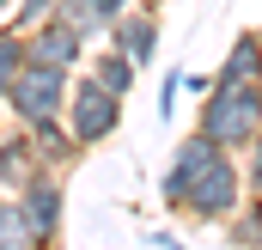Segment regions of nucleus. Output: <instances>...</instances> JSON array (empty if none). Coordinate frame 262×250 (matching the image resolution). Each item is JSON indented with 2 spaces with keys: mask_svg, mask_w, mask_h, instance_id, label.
<instances>
[{
  "mask_svg": "<svg viewBox=\"0 0 262 250\" xmlns=\"http://www.w3.org/2000/svg\"><path fill=\"white\" fill-rule=\"evenodd\" d=\"M0 250H37L31 220L18 214V195H12V189H0Z\"/></svg>",
  "mask_w": 262,
  "mask_h": 250,
  "instance_id": "15",
  "label": "nucleus"
},
{
  "mask_svg": "<svg viewBox=\"0 0 262 250\" xmlns=\"http://www.w3.org/2000/svg\"><path fill=\"white\" fill-rule=\"evenodd\" d=\"M244 195H262V128H256V140L244 147Z\"/></svg>",
  "mask_w": 262,
  "mask_h": 250,
  "instance_id": "18",
  "label": "nucleus"
},
{
  "mask_svg": "<svg viewBox=\"0 0 262 250\" xmlns=\"http://www.w3.org/2000/svg\"><path fill=\"white\" fill-rule=\"evenodd\" d=\"M128 12V0H55V18H67L85 43H104V31Z\"/></svg>",
  "mask_w": 262,
  "mask_h": 250,
  "instance_id": "11",
  "label": "nucleus"
},
{
  "mask_svg": "<svg viewBox=\"0 0 262 250\" xmlns=\"http://www.w3.org/2000/svg\"><path fill=\"white\" fill-rule=\"evenodd\" d=\"M177 92H183V67H171V73H165V86H159V122H171V116H177Z\"/></svg>",
  "mask_w": 262,
  "mask_h": 250,
  "instance_id": "19",
  "label": "nucleus"
},
{
  "mask_svg": "<svg viewBox=\"0 0 262 250\" xmlns=\"http://www.w3.org/2000/svg\"><path fill=\"white\" fill-rule=\"evenodd\" d=\"M31 128V147H37V159H43V171H73L79 159H85V147L73 140V128L61 116H43V122H25Z\"/></svg>",
  "mask_w": 262,
  "mask_h": 250,
  "instance_id": "10",
  "label": "nucleus"
},
{
  "mask_svg": "<svg viewBox=\"0 0 262 250\" xmlns=\"http://www.w3.org/2000/svg\"><path fill=\"white\" fill-rule=\"evenodd\" d=\"M79 67H85L98 86H110L116 98H134V79H140V67H134L122 49H85V61H79Z\"/></svg>",
  "mask_w": 262,
  "mask_h": 250,
  "instance_id": "12",
  "label": "nucleus"
},
{
  "mask_svg": "<svg viewBox=\"0 0 262 250\" xmlns=\"http://www.w3.org/2000/svg\"><path fill=\"white\" fill-rule=\"evenodd\" d=\"M238 201H244V165H238V153L220 147L213 165H207L195 183H189V195H183V220H189V226H220Z\"/></svg>",
  "mask_w": 262,
  "mask_h": 250,
  "instance_id": "3",
  "label": "nucleus"
},
{
  "mask_svg": "<svg viewBox=\"0 0 262 250\" xmlns=\"http://www.w3.org/2000/svg\"><path fill=\"white\" fill-rule=\"evenodd\" d=\"M25 43H31V61L67 67V73L85 61V49H92V43H85V37H79V31L67 25V18H55V12H49L43 25H31V31H25Z\"/></svg>",
  "mask_w": 262,
  "mask_h": 250,
  "instance_id": "8",
  "label": "nucleus"
},
{
  "mask_svg": "<svg viewBox=\"0 0 262 250\" xmlns=\"http://www.w3.org/2000/svg\"><path fill=\"white\" fill-rule=\"evenodd\" d=\"M195 128L207 140H220L226 153H244L262 128V79H232V86H207L201 92V110H195Z\"/></svg>",
  "mask_w": 262,
  "mask_h": 250,
  "instance_id": "1",
  "label": "nucleus"
},
{
  "mask_svg": "<svg viewBox=\"0 0 262 250\" xmlns=\"http://www.w3.org/2000/svg\"><path fill=\"white\" fill-rule=\"evenodd\" d=\"M213 153H220V140H207L201 128H189V134L177 140V153H171V165H165V177H159V207H165V214H183V195H189V183L213 165Z\"/></svg>",
  "mask_w": 262,
  "mask_h": 250,
  "instance_id": "6",
  "label": "nucleus"
},
{
  "mask_svg": "<svg viewBox=\"0 0 262 250\" xmlns=\"http://www.w3.org/2000/svg\"><path fill=\"white\" fill-rule=\"evenodd\" d=\"M207 86H213V73H183V92H189V98H201Z\"/></svg>",
  "mask_w": 262,
  "mask_h": 250,
  "instance_id": "20",
  "label": "nucleus"
},
{
  "mask_svg": "<svg viewBox=\"0 0 262 250\" xmlns=\"http://www.w3.org/2000/svg\"><path fill=\"white\" fill-rule=\"evenodd\" d=\"M55 12V0H12V12H6V31H31V25H43Z\"/></svg>",
  "mask_w": 262,
  "mask_h": 250,
  "instance_id": "17",
  "label": "nucleus"
},
{
  "mask_svg": "<svg viewBox=\"0 0 262 250\" xmlns=\"http://www.w3.org/2000/svg\"><path fill=\"white\" fill-rule=\"evenodd\" d=\"M31 61V43H25V31H6L0 25V104H6V92H12V79H18V67Z\"/></svg>",
  "mask_w": 262,
  "mask_h": 250,
  "instance_id": "16",
  "label": "nucleus"
},
{
  "mask_svg": "<svg viewBox=\"0 0 262 250\" xmlns=\"http://www.w3.org/2000/svg\"><path fill=\"white\" fill-rule=\"evenodd\" d=\"M37 171H43V159H37V147H31V128H25V122L0 128V189L18 195Z\"/></svg>",
  "mask_w": 262,
  "mask_h": 250,
  "instance_id": "9",
  "label": "nucleus"
},
{
  "mask_svg": "<svg viewBox=\"0 0 262 250\" xmlns=\"http://www.w3.org/2000/svg\"><path fill=\"white\" fill-rule=\"evenodd\" d=\"M18 214L31 220L37 244H61V232H67V171H37L18 189Z\"/></svg>",
  "mask_w": 262,
  "mask_h": 250,
  "instance_id": "5",
  "label": "nucleus"
},
{
  "mask_svg": "<svg viewBox=\"0 0 262 250\" xmlns=\"http://www.w3.org/2000/svg\"><path fill=\"white\" fill-rule=\"evenodd\" d=\"M67 86H73V73H67V67L25 61L0 110H6L12 122H43V116H61V110H67Z\"/></svg>",
  "mask_w": 262,
  "mask_h": 250,
  "instance_id": "4",
  "label": "nucleus"
},
{
  "mask_svg": "<svg viewBox=\"0 0 262 250\" xmlns=\"http://www.w3.org/2000/svg\"><path fill=\"white\" fill-rule=\"evenodd\" d=\"M122 116H128V98H116V92H110V86H98L85 67H73L67 110H61V122L73 128V140L92 153V147H104V140H116V134H122Z\"/></svg>",
  "mask_w": 262,
  "mask_h": 250,
  "instance_id": "2",
  "label": "nucleus"
},
{
  "mask_svg": "<svg viewBox=\"0 0 262 250\" xmlns=\"http://www.w3.org/2000/svg\"><path fill=\"white\" fill-rule=\"evenodd\" d=\"M0 12H12V0H0Z\"/></svg>",
  "mask_w": 262,
  "mask_h": 250,
  "instance_id": "21",
  "label": "nucleus"
},
{
  "mask_svg": "<svg viewBox=\"0 0 262 250\" xmlns=\"http://www.w3.org/2000/svg\"><path fill=\"white\" fill-rule=\"evenodd\" d=\"M213 79H220V86H232V79H262V31H238Z\"/></svg>",
  "mask_w": 262,
  "mask_h": 250,
  "instance_id": "13",
  "label": "nucleus"
},
{
  "mask_svg": "<svg viewBox=\"0 0 262 250\" xmlns=\"http://www.w3.org/2000/svg\"><path fill=\"white\" fill-rule=\"evenodd\" d=\"M226 244H262V195H244L226 220H220Z\"/></svg>",
  "mask_w": 262,
  "mask_h": 250,
  "instance_id": "14",
  "label": "nucleus"
},
{
  "mask_svg": "<svg viewBox=\"0 0 262 250\" xmlns=\"http://www.w3.org/2000/svg\"><path fill=\"white\" fill-rule=\"evenodd\" d=\"M159 37H165V18H159V0H128V12L104 31L110 49H122L134 67L159 61Z\"/></svg>",
  "mask_w": 262,
  "mask_h": 250,
  "instance_id": "7",
  "label": "nucleus"
}]
</instances>
